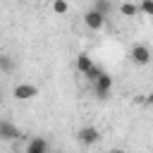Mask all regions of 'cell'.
Returning <instances> with one entry per match:
<instances>
[{
    "label": "cell",
    "mask_w": 153,
    "mask_h": 153,
    "mask_svg": "<svg viewBox=\"0 0 153 153\" xmlns=\"http://www.w3.org/2000/svg\"><path fill=\"white\" fill-rule=\"evenodd\" d=\"M105 22H108V17H105L103 12H98L96 7H91V10L84 12V26L91 29V31H100V29L105 26Z\"/></svg>",
    "instance_id": "obj_1"
},
{
    "label": "cell",
    "mask_w": 153,
    "mask_h": 153,
    "mask_svg": "<svg viewBox=\"0 0 153 153\" xmlns=\"http://www.w3.org/2000/svg\"><path fill=\"white\" fill-rule=\"evenodd\" d=\"M129 57H131V62L134 65H148L151 60H153V53H151V48L148 45H143V43H134L131 45V50H129Z\"/></svg>",
    "instance_id": "obj_2"
},
{
    "label": "cell",
    "mask_w": 153,
    "mask_h": 153,
    "mask_svg": "<svg viewBox=\"0 0 153 153\" xmlns=\"http://www.w3.org/2000/svg\"><path fill=\"white\" fill-rule=\"evenodd\" d=\"M110 91H112V76H110L108 72H103V74L93 81V96L100 98V100H105V98L110 96Z\"/></svg>",
    "instance_id": "obj_3"
},
{
    "label": "cell",
    "mask_w": 153,
    "mask_h": 153,
    "mask_svg": "<svg viewBox=\"0 0 153 153\" xmlns=\"http://www.w3.org/2000/svg\"><path fill=\"white\" fill-rule=\"evenodd\" d=\"M12 96H14L17 100H31V98H36V96H38V86L22 81V84H17V86L12 88Z\"/></svg>",
    "instance_id": "obj_4"
},
{
    "label": "cell",
    "mask_w": 153,
    "mask_h": 153,
    "mask_svg": "<svg viewBox=\"0 0 153 153\" xmlns=\"http://www.w3.org/2000/svg\"><path fill=\"white\" fill-rule=\"evenodd\" d=\"M76 139H79V143H84V146H96V143L100 141V131H98L96 127H81V129L76 131Z\"/></svg>",
    "instance_id": "obj_5"
},
{
    "label": "cell",
    "mask_w": 153,
    "mask_h": 153,
    "mask_svg": "<svg viewBox=\"0 0 153 153\" xmlns=\"http://www.w3.org/2000/svg\"><path fill=\"white\" fill-rule=\"evenodd\" d=\"M19 136H22L19 127H14L10 120H2V122H0V139H2V141H14V139H19Z\"/></svg>",
    "instance_id": "obj_6"
},
{
    "label": "cell",
    "mask_w": 153,
    "mask_h": 153,
    "mask_svg": "<svg viewBox=\"0 0 153 153\" xmlns=\"http://www.w3.org/2000/svg\"><path fill=\"white\" fill-rule=\"evenodd\" d=\"M24 153H50V146H48V141L43 136H33V139H29Z\"/></svg>",
    "instance_id": "obj_7"
},
{
    "label": "cell",
    "mask_w": 153,
    "mask_h": 153,
    "mask_svg": "<svg viewBox=\"0 0 153 153\" xmlns=\"http://www.w3.org/2000/svg\"><path fill=\"white\" fill-rule=\"evenodd\" d=\"M117 12H120L122 17H127V19H134V17H139V14H141V7H139L134 0H124V2H120Z\"/></svg>",
    "instance_id": "obj_8"
},
{
    "label": "cell",
    "mask_w": 153,
    "mask_h": 153,
    "mask_svg": "<svg viewBox=\"0 0 153 153\" xmlns=\"http://www.w3.org/2000/svg\"><path fill=\"white\" fill-rule=\"evenodd\" d=\"M93 65H96V62L91 60V55H88V53H79V55H76L74 67H76V72H79V74H86V72H88Z\"/></svg>",
    "instance_id": "obj_9"
},
{
    "label": "cell",
    "mask_w": 153,
    "mask_h": 153,
    "mask_svg": "<svg viewBox=\"0 0 153 153\" xmlns=\"http://www.w3.org/2000/svg\"><path fill=\"white\" fill-rule=\"evenodd\" d=\"M93 7H96L98 12H103L105 17H110V12H112V2H110V0H96Z\"/></svg>",
    "instance_id": "obj_10"
},
{
    "label": "cell",
    "mask_w": 153,
    "mask_h": 153,
    "mask_svg": "<svg viewBox=\"0 0 153 153\" xmlns=\"http://www.w3.org/2000/svg\"><path fill=\"white\" fill-rule=\"evenodd\" d=\"M53 12L55 14H67L69 12V2L67 0H53Z\"/></svg>",
    "instance_id": "obj_11"
},
{
    "label": "cell",
    "mask_w": 153,
    "mask_h": 153,
    "mask_svg": "<svg viewBox=\"0 0 153 153\" xmlns=\"http://www.w3.org/2000/svg\"><path fill=\"white\" fill-rule=\"evenodd\" d=\"M100 74H103V67H98V65H93V67H91V69H88V72H86V74H84V79H86V81H91V84H93V81H96V79H98V76H100Z\"/></svg>",
    "instance_id": "obj_12"
},
{
    "label": "cell",
    "mask_w": 153,
    "mask_h": 153,
    "mask_svg": "<svg viewBox=\"0 0 153 153\" xmlns=\"http://www.w3.org/2000/svg\"><path fill=\"white\" fill-rule=\"evenodd\" d=\"M139 7H141V14H146V17L153 19V0H141Z\"/></svg>",
    "instance_id": "obj_13"
},
{
    "label": "cell",
    "mask_w": 153,
    "mask_h": 153,
    "mask_svg": "<svg viewBox=\"0 0 153 153\" xmlns=\"http://www.w3.org/2000/svg\"><path fill=\"white\" fill-rule=\"evenodd\" d=\"M0 62H2V72H10V69H12V62H10V57H0Z\"/></svg>",
    "instance_id": "obj_14"
},
{
    "label": "cell",
    "mask_w": 153,
    "mask_h": 153,
    "mask_svg": "<svg viewBox=\"0 0 153 153\" xmlns=\"http://www.w3.org/2000/svg\"><path fill=\"white\" fill-rule=\"evenodd\" d=\"M143 103H146V105H153V91H151V93L143 98Z\"/></svg>",
    "instance_id": "obj_15"
},
{
    "label": "cell",
    "mask_w": 153,
    "mask_h": 153,
    "mask_svg": "<svg viewBox=\"0 0 153 153\" xmlns=\"http://www.w3.org/2000/svg\"><path fill=\"white\" fill-rule=\"evenodd\" d=\"M108 153H127L124 148H112V151H108Z\"/></svg>",
    "instance_id": "obj_16"
},
{
    "label": "cell",
    "mask_w": 153,
    "mask_h": 153,
    "mask_svg": "<svg viewBox=\"0 0 153 153\" xmlns=\"http://www.w3.org/2000/svg\"><path fill=\"white\" fill-rule=\"evenodd\" d=\"M57 153H60V151H57Z\"/></svg>",
    "instance_id": "obj_17"
}]
</instances>
